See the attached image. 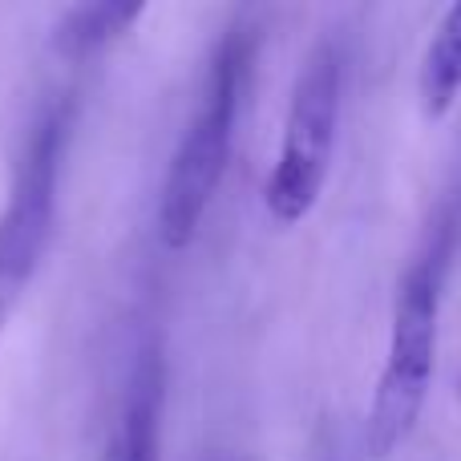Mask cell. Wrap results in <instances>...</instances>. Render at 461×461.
I'll return each instance as SVG.
<instances>
[{
  "label": "cell",
  "mask_w": 461,
  "mask_h": 461,
  "mask_svg": "<svg viewBox=\"0 0 461 461\" xmlns=\"http://www.w3.org/2000/svg\"><path fill=\"white\" fill-rule=\"evenodd\" d=\"M142 13H146L142 0H86V5H73L57 16L49 41H53V49L61 57L81 61V57L113 45L122 32H130Z\"/></svg>",
  "instance_id": "8992f818"
},
{
  "label": "cell",
  "mask_w": 461,
  "mask_h": 461,
  "mask_svg": "<svg viewBox=\"0 0 461 461\" xmlns=\"http://www.w3.org/2000/svg\"><path fill=\"white\" fill-rule=\"evenodd\" d=\"M336 122H340V53L320 41L300 65L284 118V142L263 191L276 223L292 227L316 207L332 167Z\"/></svg>",
  "instance_id": "7a4b0ae2"
},
{
  "label": "cell",
  "mask_w": 461,
  "mask_h": 461,
  "mask_svg": "<svg viewBox=\"0 0 461 461\" xmlns=\"http://www.w3.org/2000/svg\"><path fill=\"white\" fill-rule=\"evenodd\" d=\"M69 113L61 105L41 113L13 170L5 211H0V332L21 308L32 276L49 251L57 223V183H61Z\"/></svg>",
  "instance_id": "277c9868"
},
{
  "label": "cell",
  "mask_w": 461,
  "mask_h": 461,
  "mask_svg": "<svg viewBox=\"0 0 461 461\" xmlns=\"http://www.w3.org/2000/svg\"><path fill=\"white\" fill-rule=\"evenodd\" d=\"M243 73H247V37L239 29H230L215 45V53H211L199 105H194L183 138H178V150L170 158L167 183H162L158 239L170 251H183L199 235L203 215H207L219 183H223L230 138H235V118H239V94H243Z\"/></svg>",
  "instance_id": "6da1fadb"
},
{
  "label": "cell",
  "mask_w": 461,
  "mask_h": 461,
  "mask_svg": "<svg viewBox=\"0 0 461 461\" xmlns=\"http://www.w3.org/2000/svg\"><path fill=\"white\" fill-rule=\"evenodd\" d=\"M158 417H162V360L146 352L130 376L126 409L105 461H158Z\"/></svg>",
  "instance_id": "5b68a950"
},
{
  "label": "cell",
  "mask_w": 461,
  "mask_h": 461,
  "mask_svg": "<svg viewBox=\"0 0 461 461\" xmlns=\"http://www.w3.org/2000/svg\"><path fill=\"white\" fill-rule=\"evenodd\" d=\"M461 94V5L446 8L417 69V97L429 122L446 118Z\"/></svg>",
  "instance_id": "52a82bcc"
},
{
  "label": "cell",
  "mask_w": 461,
  "mask_h": 461,
  "mask_svg": "<svg viewBox=\"0 0 461 461\" xmlns=\"http://www.w3.org/2000/svg\"><path fill=\"white\" fill-rule=\"evenodd\" d=\"M433 360H438V279L429 263H417L401 279L389 352H384V368L373 393V409H368L365 446L373 457L397 454L417 429L425 397H429Z\"/></svg>",
  "instance_id": "3957f363"
}]
</instances>
